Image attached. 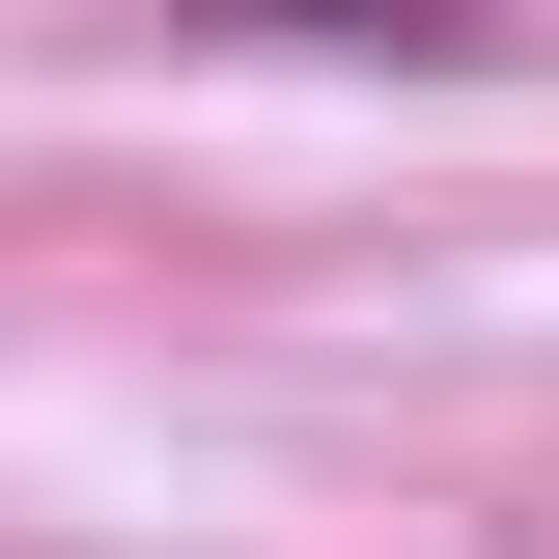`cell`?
<instances>
[{"label": "cell", "instance_id": "obj_1", "mask_svg": "<svg viewBox=\"0 0 559 559\" xmlns=\"http://www.w3.org/2000/svg\"><path fill=\"white\" fill-rule=\"evenodd\" d=\"M168 57H280V84H532V0H168Z\"/></svg>", "mask_w": 559, "mask_h": 559}]
</instances>
